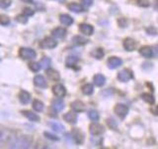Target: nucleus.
<instances>
[{
    "mask_svg": "<svg viewBox=\"0 0 158 149\" xmlns=\"http://www.w3.org/2000/svg\"><path fill=\"white\" fill-rule=\"evenodd\" d=\"M22 113L24 114V116H26L29 119V120L34 121V122L40 121V116L37 113H34V112L29 111H22Z\"/></svg>",
    "mask_w": 158,
    "mask_h": 149,
    "instance_id": "nucleus-22",
    "label": "nucleus"
},
{
    "mask_svg": "<svg viewBox=\"0 0 158 149\" xmlns=\"http://www.w3.org/2000/svg\"><path fill=\"white\" fill-rule=\"evenodd\" d=\"M47 76L48 77L49 79H52V81H59V79H60V74L56 70H52V69H48L47 70Z\"/></svg>",
    "mask_w": 158,
    "mask_h": 149,
    "instance_id": "nucleus-16",
    "label": "nucleus"
},
{
    "mask_svg": "<svg viewBox=\"0 0 158 149\" xmlns=\"http://www.w3.org/2000/svg\"><path fill=\"white\" fill-rule=\"evenodd\" d=\"M79 59L76 57H68L66 60V67L67 68H74L75 69L76 64L78 63Z\"/></svg>",
    "mask_w": 158,
    "mask_h": 149,
    "instance_id": "nucleus-27",
    "label": "nucleus"
},
{
    "mask_svg": "<svg viewBox=\"0 0 158 149\" xmlns=\"http://www.w3.org/2000/svg\"><path fill=\"white\" fill-rule=\"evenodd\" d=\"M118 26H120V27L125 28V27H127V21L126 18H120L118 20Z\"/></svg>",
    "mask_w": 158,
    "mask_h": 149,
    "instance_id": "nucleus-39",
    "label": "nucleus"
},
{
    "mask_svg": "<svg viewBox=\"0 0 158 149\" xmlns=\"http://www.w3.org/2000/svg\"><path fill=\"white\" fill-rule=\"evenodd\" d=\"M44 136L49 139V140L52 141H58L59 140V137H57L56 135H54V134H52L51 132H48V131H44Z\"/></svg>",
    "mask_w": 158,
    "mask_h": 149,
    "instance_id": "nucleus-34",
    "label": "nucleus"
},
{
    "mask_svg": "<svg viewBox=\"0 0 158 149\" xmlns=\"http://www.w3.org/2000/svg\"><path fill=\"white\" fill-rule=\"evenodd\" d=\"M154 9L156 11H158V0H155L154 1Z\"/></svg>",
    "mask_w": 158,
    "mask_h": 149,
    "instance_id": "nucleus-44",
    "label": "nucleus"
},
{
    "mask_svg": "<svg viewBox=\"0 0 158 149\" xmlns=\"http://www.w3.org/2000/svg\"><path fill=\"white\" fill-rule=\"evenodd\" d=\"M52 93H54V96L57 97H63L66 94V89L62 84H57L56 86L52 87Z\"/></svg>",
    "mask_w": 158,
    "mask_h": 149,
    "instance_id": "nucleus-11",
    "label": "nucleus"
},
{
    "mask_svg": "<svg viewBox=\"0 0 158 149\" xmlns=\"http://www.w3.org/2000/svg\"><path fill=\"white\" fill-rule=\"evenodd\" d=\"M94 92V88L91 84H84L82 87V93L84 94H86V96H90Z\"/></svg>",
    "mask_w": 158,
    "mask_h": 149,
    "instance_id": "nucleus-29",
    "label": "nucleus"
},
{
    "mask_svg": "<svg viewBox=\"0 0 158 149\" xmlns=\"http://www.w3.org/2000/svg\"><path fill=\"white\" fill-rule=\"evenodd\" d=\"M93 81H94V84H95V86L103 87L104 84H105V83H106V78L101 74H97L94 76Z\"/></svg>",
    "mask_w": 158,
    "mask_h": 149,
    "instance_id": "nucleus-20",
    "label": "nucleus"
},
{
    "mask_svg": "<svg viewBox=\"0 0 158 149\" xmlns=\"http://www.w3.org/2000/svg\"><path fill=\"white\" fill-rule=\"evenodd\" d=\"M19 99L23 104H27L31 101V94L26 91H21L19 94Z\"/></svg>",
    "mask_w": 158,
    "mask_h": 149,
    "instance_id": "nucleus-21",
    "label": "nucleus"
},
{
    "mask_svg": "<svg viewBox=\"0 0 158 149\" xmlns=\"http://www.w3.org/2000/svg\"><path fill=\"white\" fill-rule=\"evenodd\" d=\"M146 32L148 33V35H150V33H152L151 35H153V36H155V35L157 34V32H156V30L153 28V27H150V28H148V29H146Z\"/></svg>",
    "mask_w": 158,
    "mask_h": 149,
    "instance_id": "nucleus-41",
    "label": "nucleus"
},
{
    "mask_svg": "<svg viewBox=\"0 0 158 149\" xmlns=\"http://www.w3.org/2000/svg\"><path fill=\"white\" fill-rule=\"evenodd\" d=\"M51 65H52V60L49 58H48V57H44L41 61V63H40V66H41V68H43L44 70L49 69Z\"/></svg>",
    "mask_w": 158,
    "mask_h": 149,
    "instance_id": "nucleus-31",
    "label": "nucleus"
},
{
    "mask_svg": "<svg viewBox=\"0 0 158 149\" xmlns=\"http://www.w3.org/2000/svg\"><path fill=\"white\" fill-rule=\"evenodd\" d=\"M52 108L54 109V111H56V112H59L64 108V102H63L62 99L59 97V98L54 99V101L52 102Z\"/></svg>",
    "mask_w": 158,
    "mask_h": 149,
    "instance_id": "nucleus-17",
    "label": "nucleus"
},
{
    "mask_svg": "<svg viewBox=\"0 0 158 149\" xmlns=\"http://www.w3.org/2000/svg\"><path fill=\"white\" fill-rule=\"evenodd\" d=\"M138 52L141 55L142 57L144 58H147V59H150L154 56V53H153V48L150 47V46H142L139 50H138Z\"/></svg>",
    "mask_w": 158,
    "mask_h": 149,
    "instance_id": "nucleus-10",
    "label": "nucleus"
},
{
    "mask_svg": "<svg viewBox=\"0 0 158 149\" xmlns=\"http://www.w3.org/2000/svg\"><path fill=\"white\" fill-rule=\"evenodd\" d=\"M133 79V74L130 69H123L118 74V79L122 83H127Z\"/></svg>",
    "mask_w": 158,
    "mask_h": 149,
    "instance_id": "nucleus-2",
    "label": "nucleus"
},
{
    "mask_svg": "<svg viewBox=\"0 0 158 149\" xmlns=\"http://www.w3.org/2000/svg\"><path fill=\"white\" fill-rule=\"evenodd\" d=\"M57 46V43L56 40H53L51 37L44 38L43 41L41 42V47L44 49H53Z\"/></svg>",
    "mask_w": 158,
    "mask_h": 149,
    "instance_id": "nucleus-9",
    "label": "nucleus"
},
{
    "mask_svg": "<svg viewBox=\"0 0 158 149\" xmlns=\"http://www.w3.org/2000/svg\"><path fill=\"white\" fill-rule=\"evenodd\" d=\"M31 142H32V139L28 137V136H22V137H19L17 141L14 142V146L15 145H18V148H28L31 145Z\"/></svg>",
    "mask_w": 158,
    "mask_h": 149,
    "instance_id": "nucleus-5",
    "label": "nucleus"
},
{
    "mask_svg": "<svg viewBox=\"0 0 158 149\" xmlns=\"http://www.w3.org/2000/svg\"><path fill=\"white\" fill-rule=\"evenodd\" d=\"M71 135L74 142L78 144V145H81L84 142V134L79 128H73L71 130Z\"/></svg>",
    "mask_w": 158,
    "mask_h": 149,
    "instance_id": "nucleus-4",
    "label": "nucleus"
},
{
    "mask_svg": "<svg viewBox=\"0 0 158 149\" xmlns=\"http://www.w3.org/2000/svg\"><path fill=\"white\" fill-rule=\"evenodd\" d=\"M58 1H60V2H62V1H64V0H58Z\"/></svg>",
    "mask_w": 158,
    "mask_h": 149,
    "instance_id": "nucleus-46",
    "label": "nucleus"
},
{
    "mask_svg": "<svg viewBox=\"0 0 158 149\" xmlns=\"http://www.w3.org/2000/svg\"><path fill=\"white\" fill-rule=\"evenodd\" d=\"M67 8H68L69 10H70V11L75 12V13H81V12L84 11V8H83L82 5L78 4V3H74V2L69 3V4H68V6H67Z\"/></svg>",
    "mask_w": 158,
    "mask_h": 149,
    "instance_id": "nucleus-23",
    "label": "nucleus"
},
{
    "mask_svg": "<svg viewBox=\"0 0 158 149\" xmlns=\"http://www.w3.org/2000/svg\"><path fill=\"white\" fill-rule=\"evenodd\" d=\"M71 108L75 112H82L85 109V106L81 101H75L71 103Z\"/></svg>",
    "mask_w": 158,
    "mask_h": 149,
    "instance_id": "nucleus-18",
    "label": "nucleus"
},
{
    "mask_svg": "<svg viewBox=\"0 0 158 149\" xmlns=\"http://www.w3.org/2000/svg\"><path fill=\"white\" fill-rule=\"evenodd\" d=\"M141 98H142L145 102L149 103V104H153V103L155 102V98H154V97H153L151 93H142V94H141Z\"/></svg>",
    "mask_w": 158,
    "mask_h": 149,
    "instance_id": "nucleus-26",
    "label": "nucleus"
},
{
    "mask_svg": "<svg viewBox=\"0 0 158 149\" xmlns=\"http://www.w3.org/2000/svg\"><path fill=\"white\" fill-rule=\"evenodd\" d=\"M114 111H115V113L118 117L121 119H123L128 113V107L123 103H118L115 106V108H114Z\"/></svg>",
    "mask_w": 158,
    "mask_h": 149,
    "instance_id": "nucleus-3",
    "label": "nucleus"
},
{
    "mask_svg": "<svg viewBox=\"0 0 158 149\" xmlns=\"http://www.w3.org/2000/svg\"><path fill=\"white\" fill-rule=\"evenodd\" d=\"M11 3H12L11 0H0V7L6 9L11 5Z\"/></svg>",
    "mask_w": 158,
    "mask_h": 149,
    "instance_id": "nucleus-37",
    "label": "nucleus"
},
{
    "mask_svg": "<svg viewBox=\"0 0 158 149\" xmlns=\"http://www.w3.org/2000/svg\"><path fill=\"white\" fill-rule=\"evenodd\" d=\"M28 19H29V17L26 16L25 14L18 15V16H17V21L20 22V23H22V24H26L28 22Z\"/></svg>",
    "mask_w": 158,
    "mask_h": 149,
    "instance_id": "nucleus-36",
    "label": "nucleus"
},
{
    "mask_svg": "<svg viewBox=\"0 0 158 149\" xmlns=\"http://www.w3.org/2000/svg\"><path fill=\"white\" fill-rule=\"evenodd\" d=\"M123 64V61L121 58H118V57H111L109 58L107 65H108V68L111 69V70H115L118 67H121Z\"/></svg>",
    "mask_w": 158,
    "mask_h": 149,
    "instance_id": "nucleus-7",
    "label": "nucleus"
},
{
    "mask_svg": "<svg viewBox=\"0 0 158 149\" xmlns=\"http://www.w3.org/2000/svg\"><path fill=\"white\" fill-rule=\"evenodd\" d=\"M104 55H105V52L102 48H97L92 52V56L97 60H101L104 57Z\"/></svg>",
    "mask_w": 158,
    "mask_h": 149,
    "instance_id": "nucleus-28",
    "label": "nucleus"
},
{
    "mask_svg": "<svg viewBox=\"0 0 158 149\" xmlns=\"http://www.w3.org/2000/svg\"><path fill=\"white\" fill-rule=\"evenodd\" d=\"M9 24H10L9 17L6 16V15H3V14L0 15V25H2V26H7Z\"/></svg>",
    "mask_w": 158,
    "mask_h": 149,
    "instance_id": "nucleus-33",
    "label": "nucleus"
},
{
    "mask_svg": "<svg viewBox=\"0 0 158 149\" xmlns=\"http://www.w3.org/2000/svg\"><path fill=\"white\" fill-rule=\"evenodd\" d=\"M89 128H90V133L94 136L101 135V134L105 132V128H104V126L101 125V124H98V123H92Z\"/></svg>",
    "mask_w": 158,
    "mask_h": 149,
    "instance_id": "nucleus-8",
    "label": "nucleus"
},
{
    "mask_svg": "<svg viewBox=\"0 0 158 149\" xmlns=\"http://www.w3.org/2000/svg\"><path fill=\"white\" fill-rule=\"evenodd\" d=\"M24 2H26V3H30V4H33L34 3V0H23Z\"/></svg>",
    "mask_w": 158,
    "mask_h": 149,
    "instance_id": "nucleus-45",
    "label": "nucleus"
},
{
    "mask_svg": "<svg viewBox=\"0 0 158 149\" xmlns=\"http://www.w3.org/2000/svg\"><path fill=\"white\" fill-rule=\"evenodd\" d=\"M137 4L140 7H148L150 5L149 0H137Z\"/></svg>",
    "mask_w": 158,
    "mask_h": 149,
    "instance_id": "nucleus-38",
    "label": "nucleus"
},
{
    "mask_svg": "<svg viewBox=\"0 0 158 149\" xmlns=\"http://www.w3.org/2000/svg\"><path fill=\"white\" fill-rule=\"evenodd\" d=\"M136 45H137L136 41L132 38H126L123 40V48H125V50L127 52L135 51V49L136 48Z\"/></svg>",
    "mask_w": 158,
    "mask_h": 149,
    "instance_id": "nucleus-6",
    "label": "nucleus"
},
{
    "mask_svg": "<svg viewBox=\"0 0 158 149\" xmlns=\"http://www.w3.org/2000/svg\"><path fill=\"white\" fill-rule=\"evenodd\" d=\"M63 119L65 120L66 122L70 123V124H74L77 122V115L75 112L73 111H69L67 113H65L63 115Z\"/></svg>",
    "mask_w": 158,
    "mask_h": 149,
    "instance_id": "nucleus-13",
    "label": "nucleus"
},
{
    "mask_svg": "<svg viewBox=\"0 0 158 149\" xmlns=\"http://www.w3.org/2000/svg\"><path fill=\"white\" fill-rule=\"evenodd\" d=\"M88 116L92 121H98L99 120V113L95 109H90L88 111Z\"/></svg>",
    "mask_w": 158,
    "mask_h": 149,
    "instance_id": "nucleus-32",
    "label": "nucleus"
},
{
    "mask_svg": "<svg viewBox=\"0 0 158 149\" xmlns=\"http://www.w3.org/2000/svg\"><path fill=\"white\" fill-rule=\"evenodd\" d=\"M19 55L24 60H33L37 57V53L30 48H21L19 50Z\"/></svg>",
    "mask_w": 158,
    "mask_h": 149,
    "instance_id": "nucleus-1",
    "label": "nucleus"
},
{
    "mask_svg": "<svg viewBox=\"0 0 158 149\" xmlns=\"http://www.w3.org/2000/svg\"><path fill=\"white\" fill-rule=\"evenodd\" d=\"M49 127H51L53 131L56 132H58V133H63L64 130H65V127H64L61 123L59 122H56V121H52L48 123Z\"/></svg>",
    "mask_w": 158,
    "mask_h": 149,
    "instance_id": "nucleus-14",
    "label": "nucleus"
},
{
    "mask_svg": "<svg viewBox=\"0 0 158 149\" xmlns=\"http://www.w3.org/2000/svg\"><path fill=\"white\" fill-rule=\"evenodd\" d=\"M79 30H80V32L84 35H87V36H91L94 32V28L93 26L89 24H81L80 26H79Z\"/></svg>",
    "mask_w": 158,
    "mask_h": 149,
    "instance_id": "nucleus-12",
    "label": "nucleus"
},
{
    "mask_svg": "<svg viewBox=\"0 0 158 149\" xmlns=\"http://www.w3.org/2000/svg\"><path fill=\"white\" fill-rule=\"evenodd\" d=\"M150 111L154 114V115H158V106H155L150 108Z\"/></svg>",
    "mask_w": 158,
    "mask_h": 149,
    "instance_id": "nucleus-43",
    "label": "nucleus"
},
{
    "mask_svg": "<svg viewBox=\"0 0 158 149\" xmlns=\"http://www.w3.org/2000/svg\"><path fill=\"white\" fill-rule=\"evenodd\" d=\"M34 84L39 88H47L46 79H44L43 76H40V74H38V76L34 78Z\"/></svg>",
    "mask_w": 158,
    "mask_h": 149,
    "instance_id": "nucleus-24",
    "label": "nucleus"
},
{
    "mask_svg": "<svg viewBox=\"0 0 158 149\" xmlns=\"http://www.w3.org/2000/svg\"><path fill=\"white\" fill-rule=\"evenodd\" d=\"M29 68H30V70H31V71H33L35 73H37V72L40 71V70H41V66H40V64L35 63V62L30 63L29 64Z\"/></svg>",
    "mask_w": 158,
    "mask_h": 149,
    "instance_id": "nucleus-35",
    "label": "nucleus"
},
{
    "mask_svg": "<svg viewBox=\"0 0 158 149\" xmlns=\"http://www.w3.org/2000/svg\"><path fill=\"white\" fill-rule=\"evenodd\" d=\"M66 33H67L66 30L63 29V28H60V27L56 28L54 30H52V36L57 38V39H63V38H65Z\"/></svg>",
    "mask_w": 158,
    "mask_h": 149,
    "instance_id": "nucleus-15",
    "label": "nucleus"
},
{
    "mask_svg": "<svg viewBox=\"0 0 158 149\" xmlns=\"http://www.w3.org/2000/svg\"><path fill=\"white\" fill-rule=\"evenodd\" d=\"M33 108L36 111H38V112L42 111L43 109H44V103H43V102H41L40 99H35V101L33 102Z\"/></svg>",
    "mask_w": 158,
    "mask_h": 149,
    "instance_id": "nucleus-30",
    "label": "nucleus"
},
{
    "mask_svg": "<svg viewBox=\"0 0 158 149\" xmlns=\"http://www.w3.org/2000/svg\"><path fill=\"white\" fill-rule=\"evenodd\" d=\"M23 14H25L26 16L30 17V16H33V15H34V11L31 8H25L24 11H23Z\"/></svg>",
    "mask_w": 158,
    "mask_h": 149,
    "instance_id": "nucleus-40",
    "label": "nucleus"
},
{
    "mask_svg": "<svg viewBox=\"0 0 158 149\" xmlns=\"http://www.w3.org/2000/svg\"><path fill=\"white\" fill-rule=\"evenodd\" d=\"M59 21L63 25L70 26V25L73 24V18L71 16H69L68 14H61V15H59Z\"/></svg>",
    "mask_w": 158,
    "mask_h": 149,
    "instance_id": "nucleus-19",
    "label": "nucleus"
},
{
    "mask_svg": "<svg viewBox=\"0 0 158 149\" xmlns=\"http://www.w3.org/2000/svg\"><path fill=\"white\" fill-rule=\"evenodd\" d=\"M0 136H1V131H0Z\"/></svg>",
    "mask_w": 158,
    "mask_h": 149,
    "instance_id": "nucleus-47",
    "label": "nucleus"
},
{
    "mask_svg": "<svg viewBox=\"0 0 158 149\" xmlns=\"http://www.w3.org/2000/svg\"><path fill=\"white\" fill-rule=\"evenodd\" d=\"M82 3H83L84 6L90 7L91 5H92V3H93V1H92V0H82Z\"/></svg>",
    "mask_w": 158,
    "mask_h": 149,
    "instance_id": "nucleus-42",
    "label": "nucleus"
},
{
    "mask_svg": "<svg viewBox=\"0 0 158 149\" xmlns=\"http://www.w3.org/2000/svg\"><path fill=\"white\" fill-rule=\"evenodd\" d=\"M72 42L75 44L76 46H83V45H86L89 41L82 36H74L72 39Z\"/></svg>",
    "mask_w": 158,
    "mask_h": 149,
    "instance_id": "nucleus-25",
    "label": "nucleus"
}]
</instances>
